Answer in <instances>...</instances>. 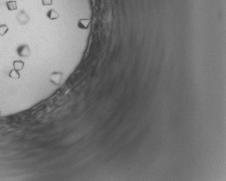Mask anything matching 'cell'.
Listing matches in <instances>:
<instances>
[{"mask_svg": "<svg viewBox=\"0 0 226 181\" xmlns=\"http://www.w3.org/2000/svg\"><path fill=\"white\" fill-rule=\"evenodd\" d=\"M17 53L21 58H28L31 55V50L27 45H20L17 49Z\"/></svg>", "mask_w": 226, "mask_h": 181, "instance_id": "6da1fadb", "label": "cell"}, {"mask_svg": "<svg viewBox=\"0 0 226 181\" xmlns=\"http://www.w3.org/2000/svg\"><path fill=\"white\" fill-rule=\"evenodd\" d=\"M63 73L60 71L52 73L50 75V81L55 86H59L63 78Z\"/></svg>", "mask_w": 226, "mask_h": 181, "instance_id": "7a4b0ae2", "label": "cell"}, {"mask_svg": "<svg viewBox=\"0 0 226 181\" xmlns=\"http://www.w3.org/2000/svg\"><path fill=\"white\" fill-rule=\"evenodd\" d=\"M90 23V19H82L78 21V27L82 30H87L89 27Z\"/></svg>", "mask_w": 226, "mask_h": 181, "instance_id": "3957f363", "label": "cell"}, {"mask_svg": "<svg viewBox=\"0 0 226 181\" xmlns=\"http://www.w3.org/2000/svg\"><path fill=\"white\" fill-rule=\"evenodd\" d=\"M47 17L48 19H50V20H55L56 19H58L60 17V14L59 13L57 12H56L55 10L53 9H51L50 10L47 12L46 14Z\"/></svg>", "mask_w": 226, "mask_h": 181, "instance_id": "277c9868", "label": "cell"}, {"mask_svg": "<svg viewBox=\"0 0 226 181\" xmlns=\"http://www.w3.org/2000/svg\"><path fill=\"white\" fill-rule=\"evenodd\" d=\"M13 68L17 70V71H20L24 68V63L21 60H16L13 61Z\"/></svg>", "mask_w": 226, "mask_h": 181, "instance_id": "5b68a950", "label": "cell"}, {"mask_svg": "<svg viewBox=\"0 0 226 181\" xmlns=\"http://www.w3.org/2000/svg\"><path fill=\"white\" fill-rule=\"evenodd\" d=\"M7 8L9 11H14L17 9V2L15 0H10V1H7L6 2Z\"/></svg>", "mask_w": 226, "mask_h": 181, "instance_id": "8992f818", "label": "cell"}, {"mask_svg": "<svg viewBox=\"0 0 226 181\" xmlns=\"http://www.w3.org/2000/svg\"><path fill=\"white\" fill-rule=\"evenodd\" d=\"M9 76L11 78H13V79H20V71H17V70L13 68L9 71Z\"/></svg>", "mask_w": 226, "mask_h": 181, "instance_id": "52a82bcc", "label": "cell"}, {"mask_svg": "<svg viewBox=\"0 0 226 181\" xmlns=\"http://www.w3.org/2000/svg\"><path fill=\"white\" fill-rule=\"evenodd\" d=\"M9 27L7 24H0V36H5L8 33Z\"/></svg>", "mask_w": 226, "mask_h": 181, "instance_id": "ba28073f", "label": "cell"}, {"mask_svg": "<svg viewBox=\"0 0 226 181\" xmlns=\"http://www.w3.org/2000/svg\"><path fill=\"white\" fill-rule=\"evenodd\" d=\"M43 6H51L53 4V0H42Z\"/></svg>", "mask_w": 226, "mask_h": 181, "instance_id": "9c48e42d", "label": "cell"}]
</instances>
